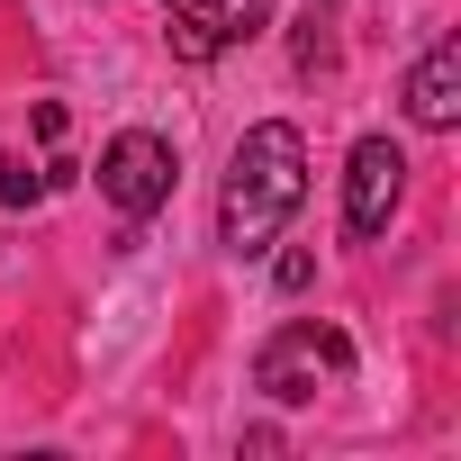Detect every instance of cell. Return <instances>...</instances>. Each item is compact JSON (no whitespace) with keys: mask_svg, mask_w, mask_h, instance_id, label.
I'll list each match as a JSON object with an SVG mask.
<instances>
[{"mask_svg":"<svg viewBox=\"0 0 461 461\" xmlns=\"http://www.w3.org/2000/svg\"><path fill=\"white\" fill-rule=\"evenodd\" d=\"M299 199H308V136H299L290 118L245 127L236 163H226V190H217V245H226V254L281 245V226L299 217Z\"/></svg>","mask_w":461,"mask_h":461,"instance_id":"6da1fadb","label":"cell"},{"mask_svg":"<svg viewBox=\"0 0 461 461\" xmlns=\"http://www.w3.org/2000/svg\"><path fill=\"white\" fill-rule=\"evenodd\" d=\"M335 380H353V335H344V326L299 317V326H281V335L254 353V389L281 398V407H308V398L335 389Z\"/></svg>","mask_w":461,"mask_h":461,"instance_id":"7a4b0ae2","label":"cell"},{"mask_svg":"<svg viewBox=\"0 0 461 461\" xmlns=\"http://www.w3.org/2000/svg\"><path fill=\"white\" fill-rule=\"evenodd\" d=\"M100 199H109L127 226H145V217L172 199V136H154V127L109 136V145H100Z\"/></svg>","mask_w":461,"mask_h":461,"instance_id":"3957f363","label":"cell"},{"mask_svg":"<svg viewBox=\"0 0 461 461\" xmlns=\"http://www.w3.org/2000/svg\"><path fill=\"white\" fill-rule=\"evenodd\" d=\"M398 199H407V154L389 145V136H362L353 154H344V236H389V217H398Z\"/></svg>","mask_w":461,"mask_h":461,"instance_id":"277c9868","label":"cell"},{"mask_svg":"<svg viewBox=\"0 0 461 461\" xmlns=\"http://www.w3.org/2000/svg\"><path fill=\"white\" fill-rule=\"evenodd\" d=\"M407 118L416 127H461V37H443V46H425L416 55V73H407Z\"/></svg>","mask_w":461,"mask_h":461,"instance_id":"5b68a950","label":"cell"},{"mask_svg":"<svg viewBox=\"0 0 461 461\" xmlns=\"http://www.w3.org/2000/svg\"><path fill=\"white\" fill-rule=\"evenodd\" d=\"M172 19H190L208 46H245V37H263L272 28V0H163Z\"/></svg>","mask_w":461,"mask_h":461,"instance_id":"8992f818","label":"cell"},{"mask_svg":"<svg viewBox=\"0 0 461 461\" xmlns=\"http://www.w3.org/2000/svg\"><path fill=\"white\" fill-rule=\"evenodd\" d=\"M46 172H28V154H0V208H37Z\"/></svg>","mask_w":461,"mask_h":461,"instance_id":"52a82bcc","label":"cell"},{"mask_svg":"<svg viewBox=\"0 0 461 461\" xmlns=\"http://www.w3.org/2000/svg\"><path fill=\"white\" fill-rule=\"evenodd\" d=\"M272 281H281V290H308V281H317V254H281Z\"/></svg>","mask_w":461,"mask_h":461,"instance_id":"ba28073f","label":"cell"}]
</instances>
